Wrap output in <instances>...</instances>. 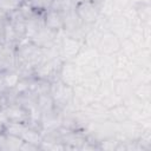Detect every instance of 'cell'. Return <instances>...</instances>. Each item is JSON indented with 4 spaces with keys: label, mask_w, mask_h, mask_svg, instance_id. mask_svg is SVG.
I'll return each mask as SVG.
<instances>
[{
    "label": "cell",
    "mask_w": 151,
    "mask_h": 151,
    "mask_svg": "<svg viewBox=\"0 0 151 151\" xmlns=\"http://www.w3.org/2000/svg\"><path fill=\"white\" fill-rule=\"evenodd\" d=\"M101 57L103 55L97 51V48L84 45L72 61H74L85 73H92L98 71L101 63Z\"/></svg>",
    "instance_id": "cell-1"
},
{
    "label": "cell",
    "mask_w": 151,
    "mask_h": 151,
    "mask_svg": "<svg viewBox=\"0 0 151 151\" xmlns=\"http://www.w3.org/2000/svg\"><path fill=\"white\" fill-rule=\"evenodd\" d=\"M50 96L53 100V105L57 110L63 111L72 104L73 100V87L66 85L61 80L57 79L51 83Z\"/></svg>",
    "instance_id": "cell-2"
},
{
    "label": "cell",
    "mask_w": 151,
    "mask_h": 151,
    "mask_svg": "<svg viewBox=\"0 0 151 151\" xmlns=\"http://www.w3.org/2000/svg\"><path fill=\"white\" fill-rule=\"evenodd\" d=\"M74 11L85 26H92L100 17V1L76 0Z\"/></svg>",
    "instance_id": "cell-3"
},
{
    "label": "cell",
    "mask_w": 151,
    "mask_h": 151,
    "mask_svg": "<svg viewBox=\"0 0 151 151\" xmlns=\"http://www.w3.org/2000/svg\"><path fill=\"white\" fill-rule=\"evenodd\" d=\"M83 46H84L83 39L68 34H64L58 44V54L63 61H72L77 57V54L79 53Z\"/></svg>",
    "instance_id": "cell-4"
},
{
    "label": "cell",
    "mask_w": 151,
    "mask_h": 151,
    "mask_svg": "<svg viewBox=\"0 0 151 151\" xmlns=\"http://www.w3.org/2000/svg\"><path fill=\"white\" fill-rule=\"evenodd\" d=\"M85 74L86 73L74 61H63L59 68L58 79L71 87H76L83 81Z\"/></svg>",
    "instance_id": "cell-5"
},
{
    "label": "cell",
    "mask_w": 151,
    "mask_h": 151,
    "mask_svg": "<svg viewBox=\"0 0 151 151\" xmlns=\"http://www.w3.org/2000/svg\"><path fill=\"white\" fill-rule=\"evenodd\" d=\"M106 26H107V31L114 33L120 39L127 38L132 31L131 22L122 13H116V14L107 17L106 18Z\"/></svg>",
    "instance_id": "cell-6"
},
{
    "label": "cell",
    "mask_w": 151,
    "mask_h": 151,
    "mask_svg": "<svg viewBox=\"0 0 151 151\" xmlns=\"http://www.w3.org/2000/svg\"><path fill=\"white\" fill-rule=\"evenodd\" d=\"M120 47H122V39L110 31H105L101 34L96 46L97 51L101 55H114L120 51Z\"/></svg>",
    "instance_id": "cell-7"
},
{
    "label": "cell",
    "mask_w": 151,
    "mask_h": 151,
    "mask_svg": "<svg viewBox=\"0 0 151 151\" xmlns=\"http://www.w3.org/2000/svg\"><path fill=\"white\" fill-rule=\"evenodd\" d=\"M4 114L8 122H15V123H22V124H29L31 116L28 109H26L24 105L19 103H9L4 107Z\"/></svg>",
    "instance_id": "cell-8"
},
{
    "label": "cell",
    "mask_w": 151,
    "mask_h": 151,
    "mask_svg": "<svg viewBox=\"0 0 151 151\" xmlns=\"http://www.w3.org/2000/svg\"><path fill=\"white\" fill-rule=\"evenodd\" d=\"M59 35V32L52 31L50 28H47L45 25L28 40H31L34 45H37L38 47L42 48V50H48L55 46L57 42V38Z\"/></svg>",
    "instance_id": "cell-9"
},
{
    "label": "cell",
    "mask_w": 151,
    "mask_h": 151,
    "mask_svg": "<svg viewBox=\"0 0 151 151\" xmlns=\"http://www.w3.org/2000/svg\"><path fill=\"white\" fill-rule=\"evenodd\" d=\"M17 60H15V51L14 46L5 45L2 52L0 53V72L15 70Z\"/></svg>",
    "instance_id": "cell-10"
},
{
    "label": "cell",
    "mask_w": 151,
    "mask_h": 151,
    "mask_svg": "<svg viewBox=\"0 0 151 151\" xmlns=\"http://www.w3.org/2000/svg\"><path fill=\"white\" fill-rule=\"evenodd\" d=\"M44 25L55 32H63L64 28V18L63 14L53 11V9H48L47 12L44 13Z\"/></svg>",
    "instance_id": "cell-11"
},
{
    "label": "cell",
    "mask_w": 151,
    "mask_h": 151,
    "mask_svg": "<svg viewBox=\"0 0 151 151\" xmlns=\"http://www.w3.org/2000/svg\"><path fill=\"white\" fill-rule=\"evenodd\" d=\"M107 119L114 124H120L129 119V110L122 103L107 110Z\"/></svg>",
    "instance_id": "cell-12"
},
{
    "label": "cell",
    "mask_w": 151,
    "mask_h": 151,
    "mask_svg": "<svg viewBox=\"0 0 151 151\" xmlns=\"http://www.w3.org/2000/svg\"><path fill=\"white\" fill-rule=\"evenodd\" d=\"M133 96L138 98L142 101H149L151 90H150V83H140V84H133Z\"/></svg>",
    "instance_id": "cell-13"
},
{
    "label": "cell",
    "mask_w": 151,
    "mask_h": 151,
    "mask_svg": "<svg viewBox=\"0 0 151 151\" xmlns=\"http://www.w3.org/2000/svg\"><path fill=\"white\" fill-rule=\"evenodd\" d=\"M74 5H76V0H53L50 9H53V11H57V12L64 14V13L73 9Z\"/></svg>",
    "instance_id": "cell-14"
},
{
    "label": "cell",
    "mask_w": 151,
    "mask_h": 151,
    "mask_svg": "<svg viewBox=\"0 0 151 151\" xmlns=\"http://www.w3.org/2000/svg\"><path fill=\"white\" fill-rule=\"evenodd\" d=\"M26 2L34 12L39 14H44L51 8L53 0H26Z\"/></svg>",
    "instance_id": "cell-15"
},
{
    "label": "cell",
    "mask_w": 151,
    "mask_h": 151,
    "mask_svg": "<svg viewBox=\"0 0 151 151\" xmlns=\"http://www.w3.org/2000/svg\"><path fill=\"white\" fill-rule=\"evenodd\" d=\"M22 2V0H0V8L7 14H11L19 11Z\"/></svg>",
    "instance_id": "cell-16"
},
{
    "label": "cell",
    "mask_w": 151,
    "mask_h": 151,
    "mask_svg": "<svg viewBox=\"0 0 151 151\" xmlns=\"http://www.w3.org/2000/svg\"><path fill=\"white\" fill-rule=\"evenodd\" d=\"M19 150H22V151H35V150H40V149H39L38 145H34L32 143H28V142H24L22 140Z\"/></svg>",
    "instance_id": "cell-17"
},
{
    "label": "cell",
    "mask_w": 151,
    "mask_h": 151,
    "mask_svg": "<svg viewBox=\"0 0 151 151\" xmlns=\"http://www.w3.org/2000/svg\"><path fill=\"white\" fill-rule=\"evenodd\" d=\"M8 19H9V14H7L5 11L0 8V27H5L6 24L8 22Z\"/></svg>",
    "instance_id": "cell-18"
},
{
    "label": "cell",
    "mask_w": 151,
    "mask_h": 151,
    "mask_svg": "<svg viewBox=\"0 0 151 151\" xmlns=\"http://www.w3.org/2000/svg\"><path fill=\"white\" fill-rule=\"evenodd\" d=\"M0 44H1V45H6V40H5V31H4V27H0Z\"/></svg>",
    "instance_id": "cell-19"
},
{
    "label": "cell",
    "mask_w": 151,
    "mask_h": 151,
    "mask_svg": "<svg viewBox=\"0 0 151 151\" xmlns=\"http://www.w3.org/2000/svg\"><path fill=\"white\" fill-rule=\"evenodd\" d=\"M4 47H5V45H1V44H0V53L2 52V50H4Z\"/></svg>",
    "instance_id": "cell-20"
},
{
    "label": "cell",
    "mask_w": 151,
    "mask_h": 151,
    "mask_svg": "<svg viewBox=\"0 0 151 151\" xmlns=\"http://www.w3.org/2000/svg\"><path fill=\"white\" fill-rule=\"evenodd\" d=\"M22 1H26V0H22Z\"/></svg>",
    "instance_id": "cell-21"
}]
</instances>
